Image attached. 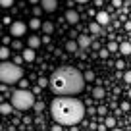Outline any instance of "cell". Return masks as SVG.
<instances>
[{
	"label": "cell",
	"mask_w": 131,
	"mask_h": 131,
	"mask_svg": "<svg viewBox=\"0 0 131 131\" xmlns=\"http://www.w3.org/2000/svg\"><path fill=\"white\" fill-rule=\"evenodd\" d=\"M50 89L56 96H73L85 89V75L71 66L58 68L50 75Z\"/></svg>",
	"instance_id": "cell-1"
},
{
	"label": "cell",
	"mask_w": 131,
	"mask_h": 131,
	"mask_svg": "<svg viewBox=\"0 0 131 131\" xmlns=\"http://www.w3.org/2000/svg\"><path fill=\"white\" fill-rule=\"evenodd\" d=\"M50 114L60 125H75L85 116V106L73 96H56L50 104Z\"/></svg>",
	"instance_id": "cell-2"
},
{
	"label": "cell",
	"mask_w": 131,
	"mask_h": 131,
	"mask_svg": "<svg viewBox=\"0 0 131 131\" xmlns=\"http://www.w3.org/2000/svg\"><path fill=\"white\" fill-rule=\"evenodd\" d=\"M23 79V70L16 62H2L0 64V81L4 85H12Z\"/></svg>",
	"instance_id": "cell-3"
},
{
	"label": "cell",
	"mask_w": 131,
	"mask_h": 131,
	"mask_svg": "<svg viewBox=\"0 0 131 131\" xmlns=\"http://www.w3.org/2000/svg\"><path fill=\"white\" fill-rule=\"evenodd\" d=\"M12 104L17 110H29V108H35L37 100H35V94H33L31 91L17 89V91H14V94H12Z\"/></svg>",
	"instance_id": "cell-4"
},
{
	"label": "cell",
	"mask_w": 131,
	"mask_h": 131,
	"mask_svg": "<svg viewBox=\"0 0 131 131\" xmlns=\"http://www.w3.org/2000/svg\"><path fill=\"white\" fill-rule=\"evenodd\" d=\"M25 33H27V25H25L23 21H14V23L10 25V35H12V37H23Z\"/></svg>",
	"instance_id": "cell-5"
},
{
	"label": "cell",
	"mask_w": 131,
	"mask_h": 131,
	"mask_svg": "<svg viewBox=\"0 0 131 131\" xmlns=\"http://www.w3.org/2000/svg\"><path fill=\"white\" fill-rule=\"evenodd\" d=\"M41 6L45 12H56L58 10V0H41Z\"/></svg>",
	"instance_id": "cell-6"
},
{
	"label": "cell",
	"mask_w": 131,
	"mask_h": 131,
	"mask_svg": "<svg viewBox=\"0 0 131 131\" xmlns=\"http://www.w3.org/2000/svg\"><path fill=\"white\" fill-rule=\"evenodd\" d=\"M66 21H68V23H71V25H77L79 23V14L75 12V10H68V12H66Z\"/></svg>",
	"instance_id": "cell-7"
},
{
	"label": "cell",
	"mask_w": 131,
	"mask_h": 131,
	"mask_svg": "<svg viewBox=\"0 0 131 131\" xmlns=\"http://www.w3.org/2000/svg\"><path fill=\"white\" fill-rule=\"evenodd\" d=\"M77 45H79V48H89L91 46V37H87V35H79L77 37Z\"/></svg>",
	"instance_id": "cell-8"
},
{
	"label": "cell",
	"mask_w": 131,
	"mask_h": 131,
	"mask_svg": "<svg viewBox=\"0 0 131 131\" xmlns=\"http://www.w3.org/2000/svg\"><path fill=\"white\" fill-rule=\"evenodd\" d=\"M108 21H110V16H108L106 12H96V23L108 25Z\"/></svg>",
	"instance_id": "cell-9"
},
{
	"label": "cell",
	"mask_w": 131,
	"mask_h": 131,
	"mask_svg": "<svg viewBox=\"0 0 131 131\" xmlns=\"http://www.w3.org/2000/svg\"><path fill=\"white\" fill-rule=\"evenodd\" d=\"M21 58H23L25 62H33V60H35V50H33V48H23Z\"/></svg>",
	"instance_id": "cell-10"
},
{
	"label": "cell",
	"mask_w": 131,
	"mask_h": 131,
	"mask_svg": "<svg viewBox=\"0 0 131 131\" xmlns=\"http://www.w3.org/2000/svg\"><path fill=\"white\" fill-rule=\"evenodd\" d=\"M27 45H29V48H37V46H41L42 45V39L41 37H29V41H27Z\"/></svg>",
	"instance_id": "cell-11"
},
{
	"label": "cell",
	"mask_w": 131,
	"mask_h": 131,
	"mask_svg": "<svg viewBox=\"0 0 131 131\" xmlns=\"http://www.w3.org/2000/svg\"><path fill=\"white\" fill-rule=\"evenodd\" d=\"M66 50H68V52H77V50H79V45H77V41H75V39L68 41V42H66Z\"/></svg>",
	"instance_id": "cell-12"
},
{
	"label": "cell",
	"mask_w": 131,
	"mask_h": 131,
	"mask_svg": "<svg viewBox=\"0 0 131 131\" xmlns=\"http://www.w3.org/2000/svg\"><path fill=\"white\" fill-rule=\"evenodd\" d=\"M10 56H12L10 46H2V48H0V58H2V62H10Z\"/></svg>",
	"instance_id": "cell-13"
},
{
	"label": "cell",
	"mask_w": 131,
	"mask_h": 131,
	"mask_svg": "<svg viewBox=\"0 0 131 131\" xmlns=\"http://www.w3.org/2000/svg\"><path fill=\"white\" fill-rule=\"evenodd\" d=\"M119 54L129 56L131 54V42H122V45H119Z\"/></svg>",
	"instance_id": "cell-14"
},
{
	"label": "cell",
	"mask_w": 131,
	"mask_h": 131,
	"mask_svg": "<svg viewBox=\"0 0 131 131\" xmlns=\"http://www.w3.org/2000/svg\"><path fill=\"white\" fill-rule=\"evenodd\" d=\"M93 98H96V100H100V98H104V87H94V91H93Z\"/></svg>",
	"instance_id": "cell-15"
},
{
	"label": "cell",
	"mask_w": 131,
	"mask_h": 131,
	"mask_svg": "<svg viewBox=\"0 0 131 131\" xmlns=\"http://www.w3.org/2000/svg\"><path fill=\"white\" fill-rule=\"evenodd\" d=\"M42 23H45V21H41L39 17H33V19L29 21V27H31V29H41Z\"/></svg>",
	"instance_id": "cell-16"
},
{
	"label": "cell",
	"mask_w": 131,
	"mask_h": 131,
	"mask_svg": "<svg viewBox=\"0 0 131 131\" xmlns=\"http://www.w3.org/2000/svg\"><path fill=\"white\" fill-rule=\"evenodd\" d=\"M12 106L14 104H8V102H2V106H0V112L4 116H8V114H12Z\"/></svg>",
	"instance_id": "cell-17"
},
{
	"label": "cell",
	"mask_w": 131,
	"mask_h": 131,
	"mask_svg": "<svg viewBox=\"0 0 131 131\" xmlns=\"http://www.w3.org/2000/svg\"><path fill=\"white\" fill-rule=\"evenodd\" d=\"M42 31H45L46 35H50V33L54 31V23L52 21H45V23H42Z\"/></svg>",
	"instance_id": "cell-18"
},
{
	"label": "cell",
	"mask_w": 131,
	"mask_h": 131,
	"mask_svg": "<svg viewBox=\"0 0 131 131\" xmlns=\"http://www.w3.org/2000/svg\"><path fill=\"white\" fill-rule=\"evenodd\" d=\"M89 31H91V33H94V35H98V33H100V23L93 21V23L89 25Z\"/></svg>",
	"instance_id": "cell-19"
},
{
	"label": "cell",
	"mask_w": 131,
	"mask_h": 131,
	"mask_svg": "<svg viewBox=\"0 0 131 131\" xmlns=\"http://www.w3.org/2000/svg\"><path fill=\"white\" fill-rule=\"evenodd\" d=\"M106 48L110 50V52H119V45H118L116 41H110V42H108V46H106Z\"/></svg>",
	"instance_id": "cell-20"
},
{
	"label": "cell",
	"mask_w": 131,
	"mask_h": 131,
	"mask_svg": "<svg viewBox=\"0 0 131 131\" xmlns=\"http://www.w3.org/2000/svg\"><path fill=\"white\" fill-rule=\"evenodd\" d=\"M37 85H39V89H45V87H48V85H50V79H46V77H39Z\"/></svg>",
	"instance_id": "cell-21"
},
{
	"label": "cell",
	"mask_w": 131,
	"mask_h": 131,
	"mask_svg": "<svg viewBox=\"0 0 131 131\" xmlns=\"http://www.w3.org/2000/svg\"><path fill=\"white\" fill-rule=\"evenodd\" d=\"M104 123H106V127L116 129V118H106V119H104Z\"/></svg>",
	"instance_id": "cell-22"
},
{
	"label": "cell",
	"mask_w": 131,
	"mask_h": 131,
	"mask_svg": "<svg viewBox=\"0 0 131 131\" xmlns=\"http://www.w3.org/2000/svg\"><path fill=\"white\" fill-rule=\"evenodd\" d=\"M14 2H16V0H0V6H2V8H12Z\"/></svg>",
	"instance_id": "cell-23"
},
{
	"label": "cell",
	"mask_w": 131,
	"mask_h": 131,
	"mask_svg": "<svg viewBox=\"0 0 131 131\" xmlns=\"http://www.w3.org/2000/svg\"><path fill=\"white\" fill-rule=\"evenodd\" d=\"M83 75H85V81H94V71L87 70V71H85Z\"/></svg>",
	"instance_id": "cell-24"
},
{
	"label": "cell",
	"mask_w": 131,
	"mask_h": 131,
	"mask_svg": "<svg viewBox=\"0 0 131 131\" xmlns=\"http://www.w3.org/2000/svg\"><path fill=\"white\" fill-rule=\"evenodd\" d=\"M42 12H45V10H42V6H35V8H33V16H35V17L42 16Z\"/></svg>",
	"instance_id": "cell-25"
},
{
	"label": "cell",
	"mask_w": 131,
	"mask_h": 131,
	"mask_svg": "<svg viewBox=\"0 0 131 131\" xmlns=\"http://www.w3.org/2000/svg\"><path fill=\"white\" fill-rule=\"evenodd\" d=\"M98 56L102 58V60H106V58L110 56V50H108V48H100V52H98Z\"/></svg>",
	"instance_id": "cell-26"
},
{
	"label": "cell",
	"mask_w": 131,
	"mask_h": 131,
	"mask_svg": "<svg viewBox=\"0 0 131 131\" xmlns=\"http://www.w3.org/2000/svg\"><path fill=\"white\" fill-rule=\"evenodd\" d=\"M12 48H16V50H21V48H23L21 41H14V42H12Z\"/></svg>",
	"instance_id": "cell-27"
},
{
	"label": "cell",
	"mask_w": 131,
	"mask_h": 131,
	"mask_svg": "<svg viewBox=\"0 0 131 131\" xmlns=\"http://www.w3.org/2000/svg\"><path fill=\"white\" fill-rule=\"evenodd\" d=\"M42 108H45V104H42L41 100H37V104H35V112H42Z\"/></svg>",
	"instance_id": "cell-28"
},
{
	"label": "cell",
	"mask_w": 131,
	"mask_h": 131,
	"mask_svg": "<svg viewBox=\"0 0 131 131\" xmlns=\"http://www.w3.org/2000/svg\"><path fill=\"white\" fill-rule=\"evenodd\" d=\"M27 85H29L27 79H21V81H19V89H25V91H27Z\"/></svg>",
	"instance_id": "cell-29"
},
{
	"label": "cell",
	"mask_w": 131,
	"mask_h": 131,
	"mask_svg": "<svg viewBox=\"0 0 131 131\" xmlns=\"http://www.w3.org/2000/svg\"><path fill=\"white\" fill-rule=\"evenodd\" d=\"M96 110H98V116H104V114H106V106H98Z\"/></svg>",
	"instance_id": "cell-30"
},
{
	"label": "cell",
	"mask_w": 131,
	"mask_h": 131,
	"mask_svg": "<svg viewBox=\"0 0 131 131\" xmlns=\"http://www.w3.org/2000/svg\"><path fill=\"white\" fill-rule=\"evenodd\" d=\"M129 108H131V104H129V102H123V104H122V110H123V112H127Z\"/></svg>",
	"instance_id": "cell-31"
},
{
	"label": "cell",
	"mask_w": 131,
	"mask_h": 131,
	"mask_svg": "<svg viewBox=\"0 0 131 131\" xmlns=\"http://www.w3.org/2000/svg\"><path fill=\"white\" fill-rule=\"evenodd\" d=\"M10 42H12V41H10V37H4V39H2V45H4V46H10Z\"/></svg>",
	"instance_id": "cell-32"
},
{
	"label": "cell",
	"mask_w": 131,
	"mask_h": 131,
	"mask_svg": "<svg viewBox=\"0 0 131 131\" xmlns=\"http://www.w3.org/2000/svg\"><path fill=\"white\" fill-rule=\"evenodd\" d=\"M123 79H125V83H131V71H127V73L123 75Z\"/></svg>",
	"instance_id": "cell-33"
},
{
	"label": "cell",
	"mask_w": 131,
	"mask_h": 131,
	"mask_svg": "<svg viewBox=\"0 0 131 131\" xmlns=\"http://www.w3.org/2000/svg\"><path fill=\"white\" fill-rule=\"evenodd\" d=\"M112 6H114V8H119V6H122V0H112Z\"/></svg>",
	"instance_id": "cell-34"
},
{
	"label": "cell",
	"mask_w": 131,
	"mask_h": 131,
	"mask_svg": "<svg viewBox=\"0 0 131 131\" xmlns=\"http://www.w3.org/2000/svg\"><path fill=\"white\" fill-rule=\"evenodd\" d=\"M116 68H118V70H122V68H125V64H123L122 60H118V62H116Z\"/></svg>",
	"instance_id": "cell-35"
},
{
	"label": "cell",
	"mask_w": 131,
	"mask_h": 131,
	"mask_svg": "<svg viewBox=\"0 0 131 131\" xmlns=\"http://www.w3.org/2000/svg\"><path fill=\"white\" fill-rule=\"evenodd\" d=\"M89 114H91V116H96L98 110H96V108H89Z\"/></svg>",
	"instance_id": "cell-36"
},
{
	"label": "cell",
	"mask_w": 131,
	"mask_h": 131,
	"mask_svg": "<svg viewBox=\"0 0 131 131\" xmlns=\"http://www.w3.org/2000/svg\"><path fill=\"white\" fill-rule=\"evenodd\" d=\"M50 131H62V125H60V123H56V125H54Z\"/></svg>",
	"instance_id": "cell-37"
},
{
	"label": "cell",
	"mask_w": 131,
	"mask_h": 131,
	"mask_svg": "<svg viewBox=\"0 0 131 131\" xmlns=\"http://www.w3.org/2000/svg\"><path fill=\"white\" fill-rule=\"evenodd\" d=\"M42 42H45V45H48V42H50V37H48V35H45V37H42Z\"/></svg>",
	"instance_id": "cell-38"
},
{
	"label": "cell",
	"mask_w": 131,
	"mask_h": 131,
	"mask_svg": "<svg viewBox=\"0 0 131 131\" xmlns=\"http://www.w3.org/2000/svg\"><path fill=\"white\" fill-rule=\"evenodd\" d=\"M125 29H127V31H131V21H127V23H125Z\"/></svg>",
	"instance_id": "cell-39"
},
{
	"label": "cell",
	"mask_w": 131,
	"mask_h": 131,
	"mask_svg": "<svg viewBox=\"0 0 131 131\" xmlns=\"http://www.w3.org/2000/svg\"><path fill=\"white\" fill-rule=\"evenodd\" d=\"M29 2H31V4H39V2H41V0H29Z\"/></svg>",
	"instance_id": "cell-40"
},
{
	"label": "cell",
	"mask_w": 131,
	"mask_h": 131,
	"mask_svg": "<svg viewBox=\"0 0 131 131\" xmlns=\"http://www.w3.org/2000/svg\"><path fill=\"white\" fill-rule=\"evenodd\" d=\"M75 2H89V0H75Z\"/></svg>",
	"instance_id": "cell-41"
},
{
	"label": "cell",
	"mask_w": 131,
	"mask_h": 131,
	"mask_svg": "<svg viewBox=\"0 0 131 131\" xmlns=\"http://www.w3.org/2000/svg\"><path fill=\"white\" fill-rule=\"evenodd\" d=\"M112 131H122V129H112Z\"/></svg>",
	"instance_id": "cell-42"
},
{
	"label": "cell",
	"mask_w": 131,
	"mask_h": 131,
	"mask_svg": "<svg viewBox=\"0 0 131 131\" xmlns=\"http://www.w3.org/2000/svg\"><path fill=\"white\" fill-rule=\"evenodd\" d=\"M129 98H131V91H129Z\"/></svg>",
	"instance_id": "cell-43"
},
{
	"label": "cell",
	"mask_w": 131,
	"mask_h": 131,
	"mask_svg": "<svg viewBox=\"0 0 131 131\" xmlns=\"http://www.w3.org/2000/svg\"><path fill=\"white\" fill-rule=\"evenodd\" d=\"M129 123H131V116H129Z\"/></svg>",
	"instance_id": "cell-44"
},
{
	"label": "cell",
	"mask_w": 131,
	"mask_h": 131,
	"mask_svg": "<svg viewBox=\"0 0 131 131\" xmlns=\"http://www.w3.org/2000/svg\"><path fill=\"white\" fill-rule=\"evenodd\" d=\"M129 6H131V0H129Z\"/></svg>",
	"instance_id": "cell-45"
}]
</instances>
